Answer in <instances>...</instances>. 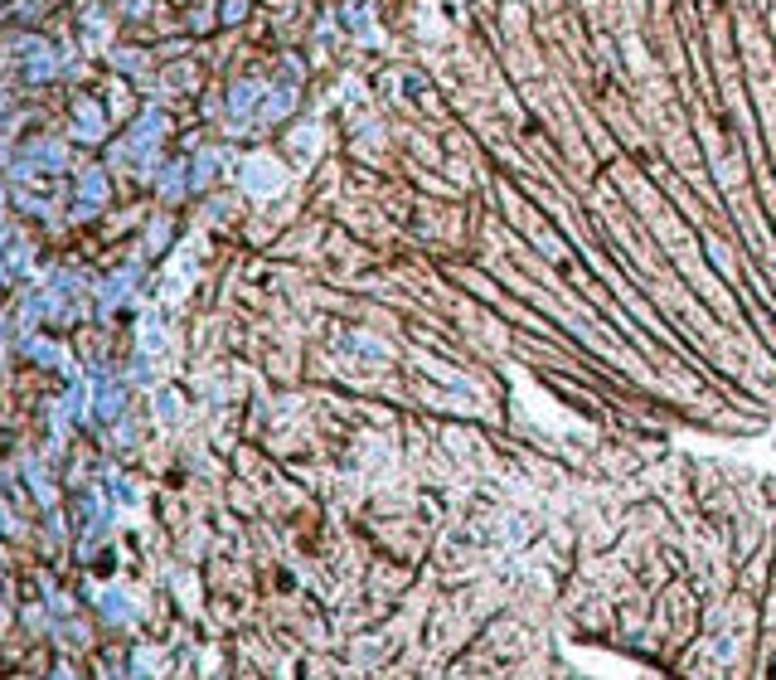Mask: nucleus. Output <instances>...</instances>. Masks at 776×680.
I'll use <instances>...</instances> for the list:
<instances>
[{
	"label": "nucleus",
	"instance_id": "f257e3e1",
	"mask_svg": "<svg viewBox=\"0 0 776 680\" xmlns=\"http://www.w3.org/2000/svg\"><path fill=\"white\" fill-rule=\"evenodd\" d=\"M102 199V175H83V199H78V209H92Z\"/></svg>",
	"mask_w": 776,
	"mask_h": 680
},
{
	"label": "nucleus",
	"instance_id": "f03ea898",
	"mask_svg": "<svg viewBox=\"0 0 776 680\" xmlns=\"http://www.w3.org/2000/svg\"><path fill=\"white\" fill-rule=\"evenodd\" d=\"M78 122H83V136L92 141V136H102V127H97V112L88 108V102H78Z\"/></svg>",
	"mask_w": 776,
	"mask_h": 680
}]
</instances>
